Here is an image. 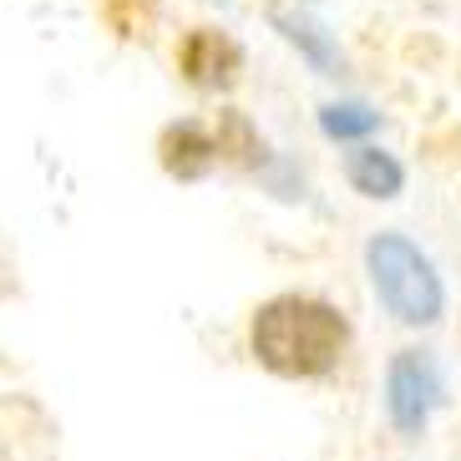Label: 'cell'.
Here are the masks:
<instances>
[{
  "instance_id": "cell-1",
  "label": "cell",
  "mask_w": 461,
  "mask_h": 461,
  "mask_svg": "<svg viewBox=\"0 0 461 461\" xmlns=\"http://www.w3.org/2000/svg\"><path fill=\"white\" fill-rule=\"evenodd\" d=\"M345 320L320 299H269L254 314V355L274 375H325L345 350Z\"/></svg>"
},
{
  "instance_id": "cell-2",
  "label": "cell",
  "mask_w": 461,
  "mask_h": 461,
  "mask_svg": "<svg viewBox=\"0 0 461 461\" xmlns=\"http://www.w3.org/2000/svg\"><path fill=\"white\" fill-rule=\"evenodd\" d=\"M366 264L375 279L380 304L401 320V325H431L441 314V279H436L431 258L420 254L401 233H375L366 244Z\"/></svg>"
},
{
  "instance_id": "cell-3",
  "label": "cell",
  "mask_w": 461,
  "mask_h": 461,
  "mask_svg": "<svg viewBox=\"0 0 461 461\" xmlns=\"http://www.w3.org/2000/svg\"><path fill=\"white\" fill-rule=\"evenodd\" d=\"M436 401H441V375H436V360L420 350H401L391 360V375H385V406L401 436H420V426L431 420Z\"/></svg>"
},
{
  "instance_id": "cell-4",
  "label": "cell",
  "mask_w": 461,
  "mask_h": 461,
  "mask_svg": "<svg viewBox=\"0 0 461 461\" xmlns=\"http://www.w3.org/2000/svg\"><path fill=\"white\" fill-rule=\"evenodd\" d=\"M244 67V56L229 36H218V31H193L188 41H183V77L193 86H203V92H218V86H233Z\"/></svg>"
},
{
  "instance_id": "cell-5",
  "label": "cell",
  "mask_w": 461,
  "mask_h": 461,
  "mask_svg": "<svg viewBox=\"0 0 461 461\" xmlns=\"http://www.w3.org/2000/svg\"><path fill=\"white\" fill-rule=\"evenodd\" d=\"M218 152H223V142H218V137H208L198 122H173L163 132V167L173 177H183V183L203 177L208 167L218 163Z\"/></svg>"
},
{
  "instance_id": "cell-6",
  "label": "cell",
  "mask_w": 461,
  "mask_h": 461,
  "mask_svg": "<svg viewBox=\"0 0 461 461\" xmlns=\"http://www.w3.org/2000/svg\"><path fill=\"white\" fill-rule=\"evenodd\" d=\"M350 183H355V193H366V198H395L401 183H406V173H401V163H395L391 152L360 148V152H350Z\"/></svg>"
},
{
  "instance_id": "cell-7",
  "label": "cell",
  "mask_w": 461,
  "mask_h": 461,
  "mask_svg": "<svg viewBox=\"0 0 461 461\" xmlns=\"http://www.w3.org/2000/svg\"><path fill=\"white\" fill-rule=\"evenodd\" d=\"M320 127H325L330 137H339V142H350V137H370L380 127V117L370 107H360V102H330L325 112H320Z\"/></svg>"
},
{
  "instance_id": "cell-8",
  "label": "cell",
  "mask_w": 461,
  "mask_h": 461,
  "mask_svg": "<svg viewBox=\"0 0 461 461\" xmlns=\"http://www.w3.org/2000/svg\"><path fill=\"white\" fill-rule=\"evenodd\" d=\"M274 26L285 31L289 41H294L299 51L310 56V61H314V67H320V71H335V67H339V56H335V46H330L325 36H320V31L310 26V21H294V15H274Z\"/></svg>"
}]
</instances>
